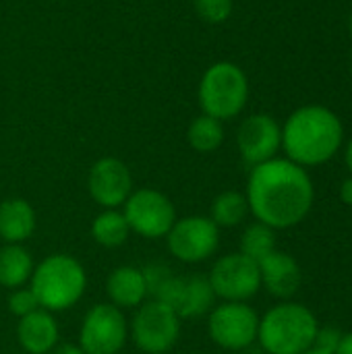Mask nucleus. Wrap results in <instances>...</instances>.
Segmentation results:
<instances>
[{"instance_id": "obj_27", "label": "nucleus", "mask_w": 352, "mask_h": 354, "mask_svg": "<svg viewBox=\"0 0 352 354\" xmlns=\"http://www.w3.org/2000/svg\"><path fill=\"white\" fill-rule=\"evenodd\" d=\"M48 354H85L79 344H56Z\"/></svg>"}, {"instance_id": "obj_30", "label": "nucleus", "mask_w": 352, "mask_h": 354, "mask_svg": "<svg viewBox=\"0 0 352 354\" xmlns=\"http://www.w3.org/2000/svg\"><path fill=\"white\" fill-rule=\"evenodd\" d=\"M346 166H349V170H351V176H352V139H351V143H349V147H346Z\"/></svg>"}, {"instance_id": "obj_25", "label": "nucleus", "mask_w": 352, "mask_h": 354, "mask_svg": "<svg viewBox=\"0 0 352 354\" xmlns=\"http://www.w3.org/2000/svg\"><path fill=\"white\" fill-rule=\"evenodd\" d=\"M37 309H39V303H37V299H35V295H33V290L29 286L27 288L25 286L15 288L10 292V297H8V311L17 319L25 317V315H29V313H33Z\"/></svg>"}, {"instance_id": "obj_3", "label": "nucleus", "mask_w": 352, "mask_h": 354, "mask_svg": "<svg viewBox=\"0 0 352 354\" xmlns=\"http://www.w3.org/2000/svg\"><path fill=\"white\" fill-rule=\"evenodd\" d=\"M29 288L33 290L41 309L60 313L73 309L85 295L87 274L79 259L66 253L44 257L31 274Z\"/></svg>"}, {"instance_id": "obj_29", "label": "nucleus", "mask_w": 352, "mask_h": 354, "mask_svg": "<svg viewBox=\"0 0 352 354\" xmlns=\"http://www.w3.org/2000/svg\"><path fill=\"white\" fill-rule=\"evenodd\" d=\"M340 199H342L346 205H352V176L342 183V187H340Z\"/></svg>"}, {"instance_id": "obj_1", "label": "nucleus", "mask_w": 352, "mask_h": 354, "mask_svg": "<svg viewBox=\"0 0 352 354\" xmlns=\"http://www.w3.org/2000/svg\"><path fill=\"white\" fill-rule=\"evenodd\" d=\"M245 197L257 222L286 230L307 218L315 189L303 166L288 158H274L251 168Z\"/></svg>"}, {"instance_id": "obj_17", "label": "nucleus", "mask_w": 352, "mask_h": 354, "mask_svg": "<svg viewBox=\"0 0 352 354\" xmlns=\"http://www.w3.org/2000/svg\"><path fill=\"white\" fill-rule=\"evenodd\" d=\"M37 216L27 199L10 197L0 203V239L4 245H23L35 232Z\"/></svg>"}, {"instance_id": "obj_21", "label": "nucleus", "mask_w": 352, "mask_h": 354, "mask_svg": "<svg viewBox=\"0 0 352 354\" xmlns=\"http://www.w3.org/2000/svg\"><path fill=\"white\" fill-rule=\"evenodd\" d=\"M249 214L251 212H249V203H247L245 193L224 191L212 201L210 220L218 228H234V226L243 224Z\"/></svg>"}, {"instance_id": "obj_15", "label": "nucleus", "mask_w": 352, "mask_h": 354, "mask_svg": "<svg viewBox=\"0 0 352 354\" xmlns=\"http://www.w3.org/2000/svg\"><path fill=\"white\" fill-rule=\"evenodd\" d=\"M17 340L25 354H48L60 340V328L54 313L37 309L17 324Z\"/></svg>"}, {"instance_id": "obj_13", "label": "nucleus", "mask_w": 352, "mask_h": 354, "mask_svg": "<svg viewBox=\"0 0 352 354\" xmlns=\"http://www.w3.org/2000/svg\"><path fill=\"white\" fill-rule=\"evenodd\" d=\"M237 147L249 166L274 160L282 147V127L270 114H251L237 131Z\"/></svg>"}, {"instance_id": "obj_24", "label": "nucleus", "mask_w": 352, "mask_h": 354, "mask_svg": "<svg viewBox=\"0 0 352 354\" xmlns=\"http://www.w3.org/2000/svg\"><path fill=\"white\" fill-rule=\"evenodd\" d=\"M193 8L201 21L218 25L230 19L234 2L232 0H193Z\"/></svg>"}, {"instance_id": "obj_5", "label": "nucleus", "mask_w": 352, "mask_h": 354, "mask_svg": "<svg viewBox=\"0 0 352 354\" xmlns=\"http://www.w3.org/2000/svg\"><path fill=\"white\" fill-rule=\"evenodd\" d=\"M201 112L218 118L220 122L239 116L249 100V79L245 71L230 62L220 60L205 68L197 87Z\"/></svg>"}, {"instance_id": "obj_8", "label": "nucleus", "mask_w": 352, "mask_h": 354, "mask_svg": "<svg viewBox=\"0 0 352 354\" xmlns=\"http://www.w3.org/2000/svg\"><path fill=\"white\" fill-rule=\"evenodd\" d=\"M129 340V322L112 303L93 305L79 328V346L85 354H118Z\"/></svg>"}, {"instance_id": "obj_19", "label": "nucleus", "mask_w": 352, "mask_h": 354, "mask_svg": "<svg viewBox=\"0 0 352 354\" xmlns=\"http://www.w3.org/2000/svg\"><path fill=\"white\" fill-rule=\"evenodd\" d=\"M214 288L207 280V276H187L183 286V297L178 303V315L180 319H195L201 315H207L216 305Z\"/></svg>"}, {"instance_id": "obj_16", "label": "nucleus", "mask_w": 352, "mask_h": 354, "mask_svg": "<svg viewBox=\"0 0 352 354\" xmlns=\"http://www.w3.org/2000/svg\"><path fill=\"white\" fill-rule=\"evenodd\" d=\"M106 295L118 309H137L149 297L143 270L135 266L114 268L106 280Z\"/></svg>"}, {"instance_id": "obj_31", "label": "nucleus", "mask_w": 352, "mask_h": 354, "mask_svg": "<svg viewBox=\"0 0 352 354\" xmlns=\"http://www.w3.org/2000/svg\"><path fill=\"white\" fill-rule=\"evenodd\" d=\"M301 354H332V353H328V351H322V348H317V346H311V348H307L305 353H301Z\"/></svg>"}, {"instance_id": "obj_28", "label": "nucleus", "mask_w": 352, "mask_h": 354, "mask_svg": "<svg viewBox=\"0 0 352 354\" xmlns=\"http://www.w3.org/2000/svg\"><path fill=\"white\" fill-rule=\"evenodd\" d=\"M334 354H352V332L342 334V340H340V344H338Z\"/></svg>"}, {"instance_id": "obj_32", "label": "nucleus", "mask_w": 352, "mask_h": 354, "mask_svg": "<svg viewBox=\"0 0 352 354\" xmlns=\"http://www.w3.org/2000/svg\"><path fill=\"white\" fill-rule=\"evenodd\" d=\"M351 33H352V17H351Z\"/></svg>"}, {"instance_id": "obj_11", "label": "nucleus", "mask_w": 352, "mask_h": 354, "mask_svg": "<svg viewBox=\"0 0 352 354\" xmlns=\"http://www.w3.org/2000/svg\"><path fill=\"white\" fill-rule=\"evenodd\" d=\"M216 299L226 303H247L261 288L259 263L243 253L222 255L207 276Z\"/></svg>"}, {"instance_id": "obj_22", "label": "nucleus", "mask_w": 352, "mask_h": 354, "mask_svg": "<svg viewBox=\"0 0 352 354\" xmlns=\"http://www.w3.org/2000/svg\"><path fill=\"white\" fill-rule=\"evenodd\" d=\"M187 141L189 145L199 153H212L222 147L224 143V127L218 118H212L207 114H199L191 120L187 129Z\"/></svg>"}, {"instance_id": "obj_26", "label": "nucleus", "mask_w": 352, "mask_h": 354, "mask_svg": "<svg viewBox=\"0 0 352 354\" xmlns=\"http://www.w3.org/2000/svg\"><path fill=\"white\" fill-rule=\"evenodd\" d=\"M342 340V332L334 330V328H319L317 334H315V342L313 346L322 348V351H328V353H336L338 344Z\"/></svg>"}, {"instance_id": "obj_9", "label": "nucleus", "mask_w": 352, "mask_h": 354, "mask_svg": "<svg viewBox=\"0 0 352 354\" xmlns=\"http://www.w3.org/2000/svg\"><path fill=\"white\" fill-rule=\"evenodd\" d=\"M207 315V334L220 348L245 351L257 340L259 315L251 305L222 301Z\"/></svg>"}, {"instance_id": "obj_20", "label": "nucleus", "mask_w": 352, "mask_h": 354, "mask_svg": "<svg viewBox=\"0 0 352 354\" xmlns=\"http://www.w3.org/2000/svg\"><path fill=\"white\" fill-rule=\"evenodd\" d=\"M131 228L122 209H102L91 222V239L106 249H118L129 241Z\"/></svg>"}, {"instance_id": "obj_18", "label": "nucleus", "mask_w": 352, "mask_h": 354, "mask_svg": "<svg viewBox=\"0 0 352 354\" xmlns=\"http://www.w3.org/2000/svg\"><path fill=\"white\" fill-rule=\"evenodd\" d=\"M33 257L23 245H4L0 249V286L15 290L25 286L33 274Z\"/></svg>"}, {"instance_id": "obj_14", "label": "nucleus", "mask_w": 352, "mask_h": 354, "mask_svg": "<svg viewBox=\"0 0 352 354\" xmlns=\"http://www.w3.org/2000/svg\"><path fill=\"white\" fill-rule=\"evenodd\" d=\"M261 286L276 299H290L301 288V268L297 259L284 251H274L259 261Z\"/></svg>"}, {"instance_id": "obj_2", "label": "nucleus", "mask_w": 352, "mask_h": 354, "mask_svg": "<svg viewBox=\"0 0 352 354\" xmlns=\"http://www.w3.org/2000/svg\"><path fill=\"white\" fill-rule=\"evenodd\" d=\"M344 139L340 118L326 106H303L282 127V149L286 158L303 168L330 162Z\"/></svg>"}, {"instance_id": "obj_10", "label": "nucleus", "mask_w": 352, "mask_h": 354, "mask_svg": "<svg viewBox=\"0 0 352 354\" xmlns=\"http://www.w3.org/2000/svg\"><path fill=\"white\" fill-rule=\"evenodd\" d=\"M166 245L174 259L195 266L218 251L220 228L210 220V216L176 218L174 226L166 234Z\"/></svg>"}, {"instance_id": "obj_6", "label": "nucleus", "mask_w": 352, "mask_h": 354, "mask_svg": "<svg viewBox=\"0 0 352 354\" xmlns=\"http://www.w3.org/2000/svg\"><path fill=\"white\" fill-rule=\"evenodd\" d=\"M180 322V315L172 307L149 299L137 307L129 324V336L141 353L166 354L178 342Z\"/></svg>"}, {"instance_id": "obj_7", "label": "nucleus", "mask_w": 352, "mask_h": 354, "mask_svg": "<svg viewBox=\"0 0 352 354\" xmlns=\"http://www.w3.org/2000/svg\"><path fill=\"white\" fill-rule=\"evenodd\" d=\"M122 214L131 232L143 239H166L176 222V207L168 195L158 189H133L122 205Z\"/></svg>"}, {"instance_id": "obj_33", "label": "nucleus", "mask_w": 352, "mask_h": 354, "mask_svg": "<svg viewBox=\"0 0 352 354\" xmlns=\"http://www.w3.org/2000/svg\"><path fill=\"white\" fill-rule=\"evenodd\" d=\"M23 354H25V353H23Z\"/></svg>"}, {"instance_id": "obj_12", "label": "nucleus", "mask_w": 352, "mask_h": 354, "mask_svg": "<svg viewBox=\"0 0 352 354\" xmlns=\"http://www.w3.org/2000/svg\"><path fill=\"white\" fill-rule=\"evenodd\" d=\"M87 191L102 209H120L133 193V174L122 160L100 158L89 168Z\"/></svg>"}, {"instance_id": "obj_23", "label": "nucleus", "mask_w": 352, "mask_h": 354, "mask_svg": "<svg viewBox=\"0 0 352 354\" xmlns=\"http://www.w3.org/2000/svg\"><path fill=\"white\" fill-rule=\"evenodd\" d=\"M274 251H276V230L274 228H270L261 222H253L243 230L239 253H243L249 259L259 263L263 257H268Z\"/></svg>"}, {"instance_id": "obj_4", "label": "nucleus", "mask_w": 352, "mask_h": 354, "mask_svg": "<svg viewBox=\"0 0 352 354\" xmlns=\"http://www.w3.org/2000/svg\"><path fill=\"white\" fill-rule=\"evenodd\" d=\"M317 317L301 303H280L259 317L257 340L268 354H301L313 346Z\"/></svg>"}]
</instances>
